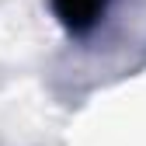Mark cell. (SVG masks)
I'll return each instance as SVG.
<instances>
[{
	"label": "cell",
	"instance_id": "obj_1",
	"mask_svg": "<svg viewBox=\"0 0 146 146\" xmlns=\"http://www.w3.org/2000/svg\"><path fill=\"white\" fill-rule=\"evenodd\" d=\"M108 0H52L56 17L70 28V31H90L98 25V17L104 14Z\"/></svg>",
	"mask_w": 146,
	"mask_h": 146
}]
</instances>
